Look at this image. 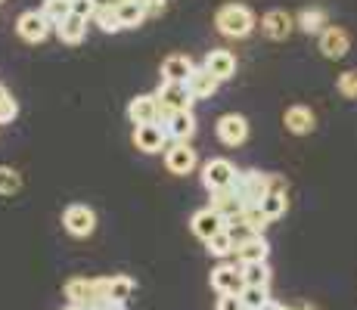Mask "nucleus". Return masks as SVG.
<instances>
[{"instance_id": "obj_1", "label": "nucleus", "mask_w": 357, "mask_h": 310, "mask_svg": "<svg viewBox=\"0 0 357 310\" xmlns=\"http://www.w3.org/2000/svg\"><path fill=\"white\" fill-rule=\"evenodd\" d=\"M215 25L224 38H233V40L249 38L255 31V13L245 3H224L215 16Z\"/></svg>"}, {"instance_id": "obj_2", "label": "nucleus", "mask_w": 357, "mask_h": 310, "mask_svg": "<svg viewBox=\"0 0 357 310\" xmlns=\"http://www.w3.org/2000/svg\"><path fill=\"white\" fill-rule=\"evenodd\" d=\"M271 174H261V171H239L236 180H233V192L239 196V202L245 205H261V199L271 192Z\"/></svg>"}, {"instance_id": "obj_3", "label": "nucleus", "mask_w": 357, "mask_h": 310, "mask_svg": "<svg viewBox=\"0 0 357 310\" xmlns=\"http://www.w3.org/2000/svg\"><path fill=\"white\" fill-rule=\"evenodd\" d=\"M66 298L75 307H91L93 301L106 298V279H87V277H75L66 282Z\"/></svg>"}, {"instance_id": "obj_4", "label": "nucleus", "mask_w": 357, "mask_h": 310, "mask_svg": "<svg viewBox=\"0 0 357 310\" xmlns=\"http://www.w3.org/2000/svg\"><path fill=\"white\" fill-rule=\"evenodd\" d=\"M236 164L230 162V158H208V162L202 164V186L208 192H221L227 189V186H233V180H236Z\"/></svg>"}, {"instance_id": "obj_5", "label": "nucleus", "mask_w": 357, "mask_h": 310, "mask_svg": "<svg viewBox=\"0 0 357 310\" xmlns=\"http://www.w3.org/2000/svg\"><path fill=\"white\" fill-rule=\"evenodd\" d=\"M155 96H159V121H165L171 112H177V109L193 106V93H190V87L177 84V81H162Z\"/></svg>"}, {"instance_id": "obj_6", "label": "nucleus", "mask_w": 357, "mask_h": 310, "mask_svg": "<svg viewBox=\"0 0 357 310\" xmlns=\"http://www.w3.org/2000/svg\"><path fill=\"white\" fill-rule=\"evenodd\" d=\"M16 31L25 44H40V40H47V34L53 31V22L40 10H25L22 16L16 19Z\"/></svg>"}, {"instance_id": "obj_7", "label": "nucleus", "mask_w": 357, "mask_h": 310, "mask_svg": "<svg viewBox=\"0 0 357 310\" xmlns=\"http://www.w3.org/2000/svg\"><path fill=\"white\" fill-rule=\"evenodd\" d=\"M63 226L72 233L75 239H87L93 230H97V215H93V208L75 202V205H68V208L63 211Z\"/></svg>"}, {"instance_id": "obj_8", "label": "nucleus", "mask_w": 357, "mask_h": 310, "mask_svg": "<svg viewBox=\"0 0 357 310\" xmlns=\"http://www.w3.org/2000/svg\"><path fill=\"white\" fill-rule=\"evenodd\" d=\"M165 127V134H168L171 143H190L196 137V115L193 109H177V112H171L165 121H159Z\"/></svg>"}, {"instance_id": "obj_9", "label": "nucleus", "mask_w": 357, "mask_h": 310, "mask_svg": "<svg viewBox=\"0 0 357 310\" xmlns=\"http://www.w3.org/2000/svg\"><path fill=\"white\" fill-rule=\"evenodd\" d=\"M196 164H199V155H196V149H190V143H168V149H165V168L171 174L187 177L196 171Z\"/></svg>"}, {"instance_id": "obj_10", "label": "nucleus", "mask_w": 357, "mask_h": 310, "mask_svg": "<svg viewBox=\"0 0 357 310\" xmlns=\"http://www.w3.org/2000/svg\"><path fill=\"white\" fill-rule=\"evenodd\" d=\"M134 146L146 155H155L162 149H168V134L159 121L155 124H137L134 127Z\"/></svg>"}, {"instance_id": "obj_11", "label": "nucleus", "mask_w": 357, "mask_h": 310, "mask_svg": "<svg viewBox=\"0 0 357 310\" xmlns=\"http://www.w3.org/2000/svg\"><path fill=\"white\" fill-rule=\"evenodd\" d=\"M218 130V140L224 143V146H243L245 140H249V121L243 118V115H221L215 124Z\"/></svg>"}, {"instance_id": "obj_12", "label": "nucleus", "mask_w": 357, "mask_h": 310, "mask_svg": "<svg viewBox=\"0 0 357 310\" xmlns=\"http://www.w3.org/2000/svg\"><path fill=\"white\" fill-rule=\"evenodd\" d=\"M224 226H227V217L221 215V211H215L208 205V208H199L196 215H193V220H190V230H193V236H199L202 242H208L215 233H221Z\"/></svg>"}, {"instance_id": "obj_13", "label": "nucleus", "mask_w": 357, "mask_h": 310, "mask_svg": "<svg viewBox=\"0 0 357 310\" xmlns=\"http://www.w3.org/2000/svg\"><path fill=\"white\" fill-rule=\"evenodd\" d=\"M128 118L130 124H155L159 121V96L155 93H140L128 102Z\"/></svg>"}, {"instance_id": "obj_14", "label": "nucleus", "mask_w": 357, "mask_h": 310, "mask_svg": "<svg viewBox=\"0 0 357 310\" xmlns=\"http://www.w3.org/2000/svg\"><path fill=\"white\" fill-rule=\"evenodd\" d=\"M211 288H215L218 295H239L245 288L239 267L236 264H218L215 270H211Z\"/></svg>"}, {"instance_id": "obj_15", "label": "nucleus", "mask_w": 357, "mask_h": 310, "mask_svg": "<svg viewBox=\"0 0 357 310\" xmlns=\"http://www.w3.org/2000/svg\"><path fill=\"white\" fill-rule=\"evenodd\" d=\"M348 50H351V38H348L345 29L326 25V29L320 31V53H324L326 59H342Z\"/></svg>"}, {"instance_id": "obj_16", "label": "nucleus", "mask_w": 357, "mask_h": 310, "mask_svg": "<svg viewBox=\"0 0 357 310\" xmlns=\"http://www.w3.org/2000/svg\"><path fill=\"white\" fill-rule=\"evenodd\" d=\"M295 29H298V25H295V16L286 10H271V13H264V19H261V31H264L271 40H286Z\"/></svg>"}, {"instance_id": "obj_17", "label": "nucleus", "mask_w": 357, "mask_h": 310, "mask_svg": "<svg viewBox=\"0 0 357 310\" xmlns=\"http://www.w3.org/2000/svg\"><path fill=\"white\" fill-rule=\"evenodd\" d=\"M187 87H190V93H193V100H211V96L218 93V87H221V81L205 65H196L193 75L187 78Z\"/></svg>"}, {"instance_id": "obj_18", "label": "nucleus", "mask_w": 357, "mask_h": 310, "mask_svg": "<svg viewBox=\"0 0 357 310\" xmlns=\"http://www.w3.org/2000/svg\"><path fill=\"white\" fill-rule=\"evenodd\" d=\"M193 59L183 56V53H171L162 62V81H177V84H187V78L193 75Z\"/></svg>"}, {"instance_id": "obj_19", "label": "nucleus", "mask_w": 357, "mask_h": 310, "mask_svg": "<svg viewBox=\"0 0 357 310\" xmlns=\"http://www.w3.org/2000/svg\"><path fill=\"white\" fill-rule=\"evenodd\" d=\"M283 124H286V130H289V134L305 137V134H311V130H314L317 118H314V112L307 106H289L283 112Z\"/></svg>"}, {"instance_id": "obj_20", "label": "nucleus", "mask_w": 357, "mask_h": 310, "mask_svg": "<svg viewBox=\"0 0 357 310\" xmlns=\"http://www.w3.org/2000/svg\"><path fill=\"white\" fill-rule=\"evenodd\" d=\"M202 65L208 68L218 81H230L233 75H236V56H233L230 50H211Z\"/></svg>"}, {"instance_id": "obj_21", "label": "nucleus", "mask_w": 357, "mask_h": 310, "mask_svg": "<svg viewBox=\"0 0 357 310\" xmlns=\"http://www.w3.org/2000/svg\"><path fill=\"white\" fill-rule=\"evenodd\" d=\"M233 254H236L239 264H252V261H267V254H271V245H267V239L258 233V236H252V239H245V242H239Z\"/></svg>"}, {"instance_id": "obj_22", "label": "nucleus", "mask_w": 357, "mask_h": 310, "mask_svg": "<svg viewBox=\"0 0 357 310\" xmlns=\"http://www.w3.org/2000/svg\"><path fill=\"white\" fill-rule=\"evenodd\" d=\"M115 13H119L121 29H137V25H143L149 19V10L143 6V0H121L115 6Z\"/></svg>"}, {"instance_id": "obj_23", "label": "nucleus", "mask_w": 357, "mask_h": 310, "mask_svg": "<svg viewBox=\"0 0 357 310\" xmlns=\"http://www.w3.org/2000/svg\"><path fill=\"white\" fill-rule=\"evenodd\" d=\"M84 34H87V19L75 16V13L66 16L63 22H56V38L63 40V44H81Z\"/></svg>"}, {"instance_id": "obj_24", "label": "nucleus", "mask_w": 357, "mask_h": 310, "mask_svg": "<svg viewBox=\"0 0 357 310\" xmlns=\"http://www.w3.org/2000/svg\"><path fill=\"white\" fill-rule=\"evenodd\" d=\"M211 208L221 211L227 220L243 215V202H239V196L233 192V186H227V189H221V192H211Z\"/></svg>"}, {"instance_id": "obj_25", "label": "nucleus", "mask_w": 357, "mask_h": 310, "mask_svg": "<svg viewBox=\"0 0 357 310\" xmlns=\"http://www.w3.org/2000/svg\"><path fill=\"white\" fill-rule=\"evenodd\" d=\"M134 288H137L134 279L125 277V273H115V277L106 279V298L119 301V304H128V298L134 295Z\"/></svg>"}, {"instance_id": "obj_26", "label": "nucleus", "mask_w": 357, "mask_h": 310, "mask_svg": "<svg viewBox=\"0 0 357 310\" xmlns=\"http://www.w3.org/2000/svg\"><path fill=\"white\" fill-rule=\"evenodd\" d=\"M295 25L305 34H320L326 29V13L320 10V6H307V10H301L298 16H295Z\"/></svg>"}, {"instance_id": "obj_27", "label": "nucleus", "mask_w": 357, "mask_h": 310, "mask_svg": "<svg viewBox=\"0 0 357 310\" xmlns=\"http://www.w3.org/2000/svg\"><path fill=\"white\" fill-rule=\"evenodd\" d=\"M286 208H289V199H286V192L283 189H271L264 199H261V211H264V217L271 220H280L286 215Z\"/></svg>"}, {"instance_id": "obj_28", "label": "nucleus", "mask_w": 357, "mask_h": 310, "mask_svg": "<svg viewBox=\"0 0 357 310\" xmlns=\"http://www.w3.org/2000/svg\"><path fill=\"white\" fill-rule=\"evenodd\" d=\"M245 286H271V267L267 261H252V264H239Z\"/></svg>"}, {"instance_id": "obj_29", "label": "nucleus", "mask_w": 357, "mask_h": 310, "mask_svg": "<svg viewBox=\"0 0 357 310\" xmlns=\"http://www.w3.org/2000/svg\"><path fill=\"white\" fill-rule=\"evenodd\" d=\"M239 301H243L245 310H261L271 301V292H267V286H245L239 292Z\"/></svg>"}, {"instance_id": "obj_30", "label": "nucleus", "mask_w": 357, "mask_h": 310, "mask_svg": "<svg viewBox=\"0 0 357 310\" xmlns=\"http://www.w3.org/2000/svg\"><path fill=\"white\" fill-rule=\"evenodd\" d=\"M205 248H208V254H215V258H230L233 251H236V242L230 239V233H227V226H224L221 233H215V236L205 242Z\"/></svg>"}, {"instance_id": "obj_31", "label": "nucleus", "mask_w": 357, "mask_h": 310, "mask_svg": "<svg viewBox=\"0 0 357 310\" xmlns=\"http://www.w3.org/2000/svg\"><path fill=\"white\" fill-rule=\"evenodd\" d=\"M91 22H97L106 34H115V31H125L119 22V13H115V6H97V13H93Z\"/></svg>"}, {"instance_id": "obj_32", "label": "nucleus", "mask_w": 357, "mask_h": 310, "mask_svg": "<svg viewBox=\"0 0 357 310\" xmlns=\"http://www.w3.org/2000/svg\"><path fill=\"white\" fill-rule=\"evenodd\" d=\"M40 13H44V16L53 22V29H56V22H63L66 16H72V0H44Z\"/></svg>"}, {"instance_id": "obj_33", "label": "nucleus", "mask_w": 357, "mask_h": 310, "mask_svg": "<svg viewBox=\"0 0 357 310\" xmlns=\"http://www.w3.org/2000/svg\"><path fill=\"white\" fill-rule=\"evenodd\" d=\"M19 186H22L19 171L10 164H0V196H13V192H19Z\"/></svg>"}, {"instance_id": "obj_34", "label": "nucleus", "mask_w": 357, "mask_h": 310, "mask_svg": "<svg viewBox=\"0 0 357 310\" xmlns=\"http://www.w3.org/2000/svg\"><path fill=\"white\" fill-rule=\"evenodd\" d=\"M227 233H230V239H233L236 245L245 242V239H252V236H258V233L252 230V226L245 224L243 217H230V220H227Z\"/></svg>"}, {"instance_id": "obj_35", "label": "nucleus", "mask_w": 357, "mask_h": 310, "mask_svg": "<svg viewBox=\"0 0 357 310\" xmlns=\"http://www.w3.org/2000/svg\"><path fill=\"white\" fill-rule=\"evenodd\" d=\"M339 93L348 96V100H357V72H342L339 75Z\"/></svg>"}, {"instance_id": "obj_36", "label": "nucleus", "mask_w": 357, "mask_h": 310, "mask_svg": "<svg viewBox=\"0 0 357 310\" xmlns=\"http://www.w3.org/2000/svg\"><path fill=\"white\" fill-rule=\"evenodd\" d=\"M72 13L81 19H87L91 22L93 13H97V0H72Z\"/></svg>"}, {"instance_id": "obj_37", "label": "nucleus", "mask_w": 357, "mask_h": 310, "mask_svg": "<svg viewBox=\"0 0 357 310\" xmlns=\"http://www.w3.org/2000/svg\"><path fill=\"white\" fill-rule=\"evenodd\" d=\"M16 115H19V102L10 96V100L0 106V124H13L16 121Z\"/></svg>"}, {"instance_id": "obj_38", "label": "nucleus", "mask_w": 357, "mask_h": 310, "mask_svg": "<svg viewBox=\"0 0 357 310\" xmlns=\"http://www.w3.org/2000/svg\"><path fill=\"white\" fill-rule=\"evenodd\" d=\"M215 310H245V307H243V301H239V295H218Z\"/></svg>"}, {"instance_id": "obj_39", "label": "nucleus", "mask_w": 357, "mask_h": 310, "mask_svg": "<svg viewBox=\"0 0 357 310\" xmlns=\"http://www.w3.org/2000/svg\"><path fill=\"white\" fill-rule=\"evenodd\" d=\"M87 310H125V304H119V301H112V298H100V301H93Z\"/></svg>"}, {"instance_id": "obj_40", "label": "nucleus", "mask_w": 357, "mask_h": 310, "mask_svg": "<svg viewBox=\"0 0 357 310\" xmlns=\"http://www.w3.org/2000/svg\"><path fill=\"white\" fill-rule=\"evenodd\" d=\"M143 6L149 10V16H155V13L165 10V0H143Z\"/></svg>"}, {"instance_id": "obj_41", "label": "nucleus", "mask_w": 357, "mask_h": 310, "mask_svg": "<svg viewBox=\"0 0 357 310\" xmlns=\"http://www.w3.org/2000/svg\"><path fill=\"white\" fill-rule=\"evenodd\" d=\"M261 310H286V307H283V304H277V301H273V298H271V301H267V304H264V307H261Z\"/></svg>"}, {"instance_id": "obj_42", "label": "nucleus", "mask_w": 357, "mask_h": 310, "mask_svg": "<svg viewBox=\"0 0 357 310\" xmlns=\"http://www.w3.org/2000/svg\"><path fill=\"white\" fill-rule=\"evenodd\" d=\"M6 100H10V91H6V87H3V84H0V106H3V102H6Z\"/></svg>"}, {"instance_id": "obj_43", "label": "nucleus", "mask_w": 357, "mask_h": 310, "mask_svg": "<svg viewBox=\"0 0 357 310\" xmlns=\"http://www.w3.org/2000/svg\"><path fill=\"white\" fill-rule=\"evenodd\" d=\"M121 0H97V6H119Z\"/></svg>"}, {"instance_id": "obj_44", "label": "nucleus", "mask_w": 357, "mask_h": 310, "mask_svg": "<svg viewBox=\"0 0 357 310\" xmlns=\"http://www.w3.org/2000/svg\"><path fill=\"white\" fill-rule=\"evenodd\" d=\"M286 310H314L311 304H292V307H286Z\"/></svg>"}, {"instance_id": "obj_45", "label": "nucleus", "mask_w": 357, "mask_h": 310, "mask_svg": "<svg viewBox=\"0 0 357 310\" xmlns=\"http://www.w3.org/2000/svg\"><path fill=\"white\" fill-rule=\"evenodd\" d=\"M63 310H84V307H75V304H68V307H63Z\"/></svg>"}]
</instances>
